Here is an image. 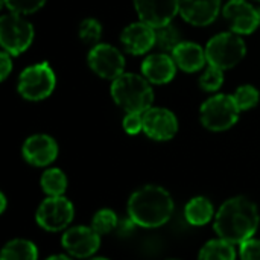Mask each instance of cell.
<instances>
[{
	"instance_id": "6da1fadb",
	"label": "cell",
	"mask_w": 260,
	"mask_h": 260,
	"mask_svg": "<svg viewBox=\"0 0 260 260\" xmlns=\"http://www.w3.org/2000/svg\"><path fill=\"white\" fill-rule=\"evenodd\" d=\"M259 222L257 206L245 197H235L219 207L215 215L213 229L221 239L241 245L254 236Z\"/></svg>"
},
{
	"instance_id": "7a4b0ae2",
	"label": "cell",
	"mask_w": 260,
	"mask_h": 260,
	"mask_svg": "<svg viewBox=\"0 0 260 260\" xmlns=\"http://www.w3.org/2000/svg\"><path fill=\"white\" fill-rule=\"evenodd\" d=\"M174 213V201L169 192L160 186L148 184L136 190L128 201L131 221L143 229L165 225Z\"/></svg>"
},
{
	"instance_id": "3957f363",
	"label": "cell",
	"mask_w": 260,
	"mask_h": 260,
	"mask_svg": "<svg viewBox=\"0 0 260 260\" xmlns=\"http://www.w3.org/2000/svg\"><path fill=\"white\" fill-rule=\"evenodd\" d=\"M110 93L116 105L125 113H145L154 107L152 84L137 73H123L111 81Z\"/></svg>"
},
{
	"instance_id": "277c9868",
	"label": "cell",
	"mask_w": 260,
	"mask_h": 260,
	"mask_svg": "<svg viewBox=\"0 0 260 260\" xmlns=\"http://www.w3.org/2000/svg\"><path fill=\"white\" fill-rule=\"evenodd\" d=\"M56 87V75L47 61L27 66L17 79L18 94L29 102L47 99Z\"/></svg>"
},
{
	"instance_id": "5b68a950",
	"label": "cell",
	"mask_w": 260,
	"mask_h": 260,
	"mask_svg": "<svg viewBox=\"0 0 260 260\" xmlns=\"http://www.w3.org/2000/svg\"><path fill=\"white\" fill-rule=\"evenodd\" d=\"M204 49L207 62L221 70L233 69L247 55V44L242 35L233 30L216 34L207 41Z\"/></svg>"
},
{
	"instance_id": "8992f818",
	"label": "cell",
	"mask_w": 260,
	"mask_h": 260,
	"mask_svg": "<svg viewBox=\"0 0 260 260\" xmlns=\"http://www.w3.org/2000/svg\"><path fill=\"white\" fill-rule=\"evenodd\" d=\"M241 110L232 94L218 93L207 98L200 107V120L204 128L213 133L227 131L239 120Z\"/></svg>"
},
{
	"instance_id": "52a82bcc",
	"label": "cell",
	"mask_w": 260,
	"mask_h": 260,
	"mask_svg": "<svg viewBox=\"0 0 260 260\" xmlns=\"http://www.w3.org/2000/svg\"><path fill=\"white\" fill-rule=\"evenodd\" d=\"M35 30L24 15L6 12L0 17V46L12 56L26 52L34 43Z\"/></svg>"
},
{
	"instance_id": "ba28073f",
	"label": "cell",
	"mask_w": 260,
	"mask_h": 260,
	"mask_svg": "<svg viewBox=\"0 0 260 260\" xmlns=\"http://www.w3.org/2000/svg\"><path fill=\"white\" fill-rule=\"evenodd\" d=\"M88 67L94 75L102 79L114 81L125 73V56L123 53L107 43L94 44L87 55Z\"/></svg>"
},
{
	"instance_id": "9c48e42d",
	"label": "cell",
	"mask_w": 260,
	"mask_h": 260,
	"mask_svg": "<svg viewBox=\"0 0 260 260\" xmlns=\"http://www.w3.org/2000/svg\"><path fill=\"white\" fill-rule=\"evenodd\" d=\"M73 204L62 195L46 198L35 213L38 225L47 232H61L67 229L73 221Z\"/></svg>"
},
{
	"instance_id": "30bf717a",
	"label": "cell",
	"mask_w": 260,
	"mask_h": 260,
	"mask_svg": "<svg viewBox=\"0 0 260 260\" xmlns=\"http://www.w3.org/2000/svg\"><path fill=\"white\" fill-rule=\"evenodd\" d=\"M143 133L157 142H166L178 133V119L165 107H151L143 113Z\"/></svg>"
},
{
	"instance_id": "8fae6325",
	"label": "cell",
	"mask_w": 260,
	"mask_h": 260,
	"mask_svg": "<svg viewBox=\"0 0 260 260\" xmlns=\"http://www.w3.org/2000/svg\"><path fill=\"white\" fill-rule=\"evenodd\" d=\"M222 15L230 24V30L239 35H250L260 26L259 12L247 0H229L222 8Z\"/></svg>"
},
{
	"instance_id": "7c38bea8",
	"label": "cell",
	"mask_w": 260,
	"mask_h": 260,
	"mask_svg": "<svg viewBox=\"0 0 260 260\" xmlns=\"http://www.w3.org/2000/svg\"><path fill=\"white\" fill-rule=\"evenodd\" d=\"M139 20L161 27L174 21L180 14V0H133Z\"/></svg>"
},
{
	"instance_id": "4fadbf2b",
	"label": "cell",
	"mask_w": 260,
	"mask_h": 260,
	"mask_svg": "<svg viewBox=\"0 0 260 260\" xmlns=\"http://www.w3.org/2000/svg\"><path fill=\"white\" fill-rule=\"evenodd\" d=\"M120 43L129 55H146L155 47V27L142 20L129 23L120 34Z\"/></svg>"
},
{
	"instance_id": "5bb4252c",
	"label": "cell",
	"mask_w": 260,
	"mask_h": 260,
	"mask_svg": "<svg viewBox=\"0 0 260 260\" xmlns=\"http://www.w3.org/2000/svg\"><path fill=\"white\" fill-rule=\"evenodd\" d=\"M23 158L37 168H44L53 163L58 157V143L47 134H34L27 137L21 146Z\"/></svg>"
},
{
	"instance_id": "9a60e30c",
	"label": "cell",
	"mask_w": 260,
	"mask_h": 260,
	"mask_svg": "<svg viewBox=\"0 0 260 260\" xmlns=\"http://www.w3.org/2000/svg\"><path fill=\"white\" fill-rule=\"evenodd\" d=\"M101 245V235H98L91 227H73L62 235V247L69 254L78 259L90 257L98 251Z\"/></svg>"
},
{
	"instance_id": "2e32d148",
	"label": "cell",
	"mask_w": 260,
	"mask_h": 260,
	"mask_svg": "<svg viewBox=\"0 0 260 260\" xmlns=\"http://www.w3.org/2000/svg\"><path fill=\"white\" fill-rule=\"evenodd\" d=\"M222 0H180L181 18L197 27L212 24L222 12Z\"/></svg>"
},
{
	"instance_id": "e0dca14e",
	"label": "cell",
	"mask_w": 260,
	"mask_h": 260,
	"mask_svg": "<svg viewBox=\"0 0 260 260\" xmlns=\"http://www.w3.org/2000/svg\"><path fill=\"white\" fill-rule=\"evenodd\" d=\"M142 75L152 84V85H165L169 84L177 75V64L171 53L166 52H155L149 53L142 61Z\"/></svg>"
},
{
	"instance_id": "ac0fdd59",
	"label": "cell",
	"mask_w": 260,
	"mask_h": 260,
	"mask_svg": "<svg viewBox=\"0 0 260 260\" xmlns=\"http://www.w3.org/2000/svg\"><path fill=\"white\" fill-rule=\"evenodd\" d=\"M171 55L174 56L177 67L186 73L203 72L209 64L206 56V49L193 41L180 43Z\"/></svg>"
},
{
	"instance_id": "d6986e66",
	"label": "cell",
	"mask_w": 260,
	"mask_h": 260,
	"mask_svg": "<svg viewBox=\"0 0 260 260\" xmlns=\"http://www.w3.org/2000/svg\"><path fill=\"white\" fill-rule=\"evenodd\" d=\"M213 215H215L213 206L204 197L192 198L186 204V209H184V216H186L187 222L190 225H195V227L206 225L213 218Z\"/></svg>"
},
{
	"instance_id": "ffe728a7",
	"label": "cell",
	"mask_w": 260,
	"mask_h": 260,
	"mask_svg": "<svg viewBox=\"0 0 260 260\" xmlns=\"http://www.w3.org/2000/svg\"><path fill=\"white\" fill-rule=\"evenodd\" d=\"M38 250L34 242L27 239H12L9 241L3 250L0 260H37Z\"/></svg>"
},
{
	"instance_id": "44dd1931",
	"label": "cell",
	"mask_w": 260,
	"mask_h": 260,
	"mask_svg": "<svg viewBox=\"0 0 260 260\" xmlns=\"http://www.w3.org/2000/svg\"><path fill=\"white\" fill-rule=\"evenodd\" d=\"M198 260H236V250L233 244L221 238L213 239L201 248Z\"/></svg>"
},
{
	"instance_id": "7402d4cb",
	"label": "cell",
	"mask_w": 260,
	"mask_h": 260,
	"mask_svg": "<svg viewBox=\"0 0 260 260\" xmlns=\"http://www.w3.org/2000/svg\"><path fill=\"white\" fill-rule=\"evenodd\" d=\"M181 37L183 35H181L180 29L174 23H169V24H165L161 27H157L155 29V47H158L160 52L172 53L174 49L180 43H183Z\"/></svg>"
},
{
	"instance_id": "603a6c76",
	"label": "cell",
	"mask_w": 260,
	"mask_h": 260,
	"mask_svg": "<svg viewBox=\"0 0 260 260\" xmlns=\"http://www.w3.org/2000/svg\"><path fill=\"white\" fill-rule=\"evenodd\" d=\"M41 189L49 197H61L67 189V177L58 168H50L41 175Z\"/></svg>"
},
{
	"instance_id": "cb8c5ba5",
	"label": "cell",
	"mask_w": 260,
	"mask_h": 260,
	"mask_svg": "<svg viewBox=\"0 0 260 260\" xmlns=\"http://www.w3.org/2000/svg\"><path fill=\"white\" fill-rule=\"evenodd\" d=\"M232 96H233L238 108L241 110V113L254 108L260 101V91L251 84H244V85L238 87Z\"/></svg>"
},
{
	"instance_id": "d4e9b609",
	"label": "cell",
	"mask_w": 260,
	"mask_h": 260,
	"mask_svg": "<svg viewBox=\"0 0 260 260\" xmlns=\"http://www.w3.org/2000/svg\"><path fill=\"white\" fill-rule=\"evenodd\" d=\"M224 81H225L224 70L207 64V67L201 72L198 84H200L201 90H204L207 93H216L224 85Z\"/></svg>"
},
{
	"instance_id": "484cf974",
	"label": "cell",
	"mask_w": 260,
	"mask_h": 260,
	"mask_svg": "<svg viewBox=\"0 0 260 260\" xmlns=\"http://www.w3.org/2000/svg\"><path fill=\"white\" fill-rule=\"evenodd\" d=\"M102 24L99 20L96 18H84L79 24L78 34L82 43L85 44H99L101 38H102Z\"/></svg>"
},
{
	"instance_id": "4316f807",
	"label": "cell",
	"mask_w": 260,
	"mask_h": 260,
	"mask_svg": "<svg viewBox=\"0 0 260 260\" xmlns=\"http://www.w3.org/2000/svg\"><path fill=\"white\" fill-rule=\"evenodd\" d=\"M116 225H117V216L110 209H102L96 212L91 219V229L98 235H108L116 229Z\"/></svg>"
},
{
	"instance_id": "83f0119b",
	"label": "cell",
	"mask_w": 260,
	"mask_h": 260,
	"mask_svg": "<svg viewBox=\"0 0 260 260\" xmlns=\"http://www.w3.org/2000/svg\"><path fill=\"white\" fill-rule=\"evenodd\" d=\"M2 5L8 9V12H15L26 17L38 12L46 5V0H2Z\"/></svg>"
},
{
	"instance_id": "f1b7e54d",
	"label": "cell",
	"mask_w": 260,
	"mask_h": 260,
	"mask_svg": "<svg viewBox=\"0 0 260 260\" xmlns=\"http://www.w3.org/2000/svg\"><path fill=\"white\" fill-rule=\"evenodd\" d=\"M122 126L126 134L137 136L143 131V114L142 113H125Z\"/></svg>"
},
{
	"instance_id": "f546056e",
	"label": "cell",
	"mask_w": 260,
	"mask_h": 260,
	"mask_svg": "<svg viewBox=\"0 0 260 260\" xmlns=\"http://www.w3.org/2000/svg\"><path fill=\"white\" fill-rule=\"evenodd\" d=\"M239 256L242 260H260V239H248L241 244Z\"/></svg>"
},
{
	"instance_id": "4dcf8cb0",
	"label": "cell",
	"mask_w": 260,
	"mask_h": 260,
	"mask_svg": "<svg viewBox=\"0 0 260 260\" xmlns=\"http://www.w3.org/2000/svg\"><path fill=\"white\" fill-rule=\"evenodd\" d=\"M12 58H14L12 55L2 50V53H0V81H6L8 76L12 73V69H14Z\"/></svg>"
},
{
	"instance_id": "1f68e13d",
	"label": "cell",
	"mask_w": 260,
	"mask_h": 260,
	"mask_svg": "<svg viewBox=\"0 0 260 260\" xmlns=\"http://www.w3.org/2000/svg\"><path fill=\"white\" fill-rule=\"evenodd\" d=\"M5 209H6V198L3 193H0V213H3Z\"/></svg>"
},
{
	"instance_id": "d6a6232c",
	"label": "cell",
	"mask_w": 260,
	"mask_h": 260,
	"mask_svg": "<svg viewBox=\"0 0 260 260\" xmlns=\"http://www.w3.org/2000/svg\"><path fill=\"white\" fill-rule=\"evenodd\" d=\"M46 260H72L70 257H67V256H62V254H55V256H50L49 259Z\"/></svg>"
},
{
	"instance_id": "836d02e7",
	"label": "cell",
	"mask_w": 260,
	"mask_h": 260,
	"mask_svg": "<svg viewBox=\"0 0 260 260\" xmlns=\"http://www.w3.org/2000/svg\"><path fill=\"white\" fill-rule=\"evenodd\" d=\"M90 260H108V259H105V257H94V259H90Z\"/></svg>"
},
{
	"instance_id": "e575fe53",
	"label": "cell",
	"mask_w": 260,
	"mask_h": 260,
	"mask_svg": "<svg viewBox=\"0 0 260 260\" xmlns=\"http://www.w3.org/2000/svg\"><path fill=\"white\" fill-rule=\"evenodd\" d=\"M257 12H259V20H260V6L257 8Z\"/></svg>"
},
{
	"instance_id": "d590c367",
	"label": "cell",
	"mask_w": 260,
	"mask_h": 260,
	"mask_svg": "<svg viewBox=\"0 0 260 260\" xmlns=\"http://www.w3.org/2000/svg\"><path fill=\"white\" fill-rule=\"evenodd\" d=\"M168 260H180V259H168Z\"/></svg>"
},
{
	"instance_id": "8d00e7d4",
	"label": "cell",
	"mask_w": 260,
	"mask_h": 260,
	"mask_svg": "<svg viewBox=\"0 0 260 260\" xmlns=\"http://www.w3.org/2000/svg\"><path fill=\"white\" fill-rule=\"evenodd\" d=\"M256 2H260V0H256Z\"/></svg>"
}]
</instances>
